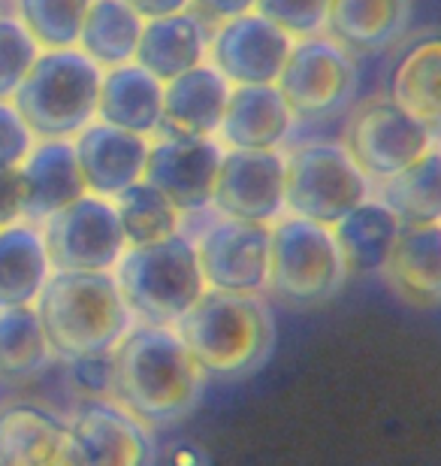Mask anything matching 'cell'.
Returning <instances> with one entry per match:
<instances>
[{"label":"cell","mask_w":441,"mask_h":466,"mask_svg":"<svg viewBox=\"0 0 441 466\" xmlns=\"http://www.w3.org/2000/svg\"><path fill=\"white\" fill-rule=\"evenodd\" d=\"M112 400L148 427H166L191 415L203 400L205 372L175 328L134 324L112 351Z\"/></svg>","instance_id":"cell-1"},{"label":"cell","mask_w":441,"mask_h":466,"mask_svg":"<svg viewBox=\"0 0 441 466\" xmlns=\"http://www.w3.org/2000/svg\"><path fill=\"white\" fill-rule=\"evenodd\" d=\"M36 315L52 354L70 363L112 354L136 324L112 273L52 269L36 300Z\"/></svg>","instance_id":"cell-2"},{"label":"cell","mask_w":441,"mask_h":466,"mask_svg":"<svg viewBox=\"0 0 441 466\" xmlns=\"http://www.w3.org/2000/svg\"><path fill=\"white\" fill-rule=\"evenodd\" d=\"M205 379L236 381L257 372L276 346V319L260 294L205 291L175 324Z\"/></svg>","instance_id":"cell-3"},{"label":"cell","mask_w":441,"mask_h":466,"mask_svg":"<svg viewBox=\"0 0 441 466\" xmlns=\"http://www.w3.org/2000/svg\"><path fill=\"white\" fill-rule=\"evenodd\" d=\"M112 276L134 321L157 328H175L187 309L209 291L196 260V246L187 233L127 248Z\"/></svg>","instance_id":"cell-4"},{"label":"cell","mask_w":441,"mask_h":466,"mask_svg":"<svg viewBox=\"0 0 441 466\" xmlns=\"http://www.w3.org/2000/svg\"><path fill=\"white\" fill-rule=\"evenodd\" d=\"M103 67L79 49H49L27 73L13 104L36 139H73L97 121Z\"/></svg>","instance_id":"cell-5"},{"label":"cell","mask_w":441,"mask_h":466,"mask_svg":"<svg viewBox=\"0 0 441 466\" xmlns=\"http://www.w3.org/2000/svg\"><path fill=\"white\" fill-rule=\"evenodd\" d=\"M348 269L333 230L299 216H281L269 228L266 291L290 309H312L342 291Z\"/></svg>","instance_id":"cell-6"},{"label":"cell","mask_w":441,"mask_h":466,"mask_svg":"<svg viewBox=\"0 0 441 466\" xmlns=\"http://www.w3.org/2000/svg\"><path fill=\"white\" fill-rule=\"evenodd\" d=\"M285 209L317 225L333 228L351 209L372 198L366 176L342 143H306L287 152Z\"/></svg>","instance_id":"cell-7"},{"label":"cell","mask_w":441,"mask_h":466,"mask_svg":"<svg viewBox=\"0 0 441 466\" xmlns=\"http://www.w3.org/2000/svg\"><path fill=\"white\" fill-rule=\"evenodd\" d=\"M342 146L348 148V155L369 176L372 185H378L420 161L436 146V134L424 121L393 104L387 95L366 100L363 106L354 109Z\"/></svg>","instance_id":"cell-8"},{"label":"cell","mask_w":441,"mask_h":466,"mask_svg":"<svg viewBox=\"0 0 441 466\" xmlns=\"http://www.w3.org/2000/svg\"><path fill=\"white\" fill-rule=\"evenodd\" d=\"M52 269L70 273H112L127 251L115 203L85 194L40 225Z\"/></svg>","instance_id":"cell-9"},{"label":"cell","mask_w":441,"mask_h":466,"mask_svg":"<svg viewBox=\"0 0 441 466\" xmlns=\"http://www.w3.org/2000/svg\"><path fill=\"white\" fill-rule=\"evenodd\" d=\"M356 79L354 55L330 34H317L294 43L276 88L294 118H326L354 97Z\"/></svg>","instance_id":"cell-10"},{"label":"cell","mask_w":441,"mask_h":466,"mask_svg":"<svg viewBox=\"0 0 441 466\" xmlns=\"http://www.w3.org/2000/svg\"><path fill=\"white\" fill-rule=\"evenodd\" d=\"M215 212V209H212ZM205 288L227 294H260L269 282V228L224 218L215 212L209 225L194 233Z\"/></svg>","instance_id":"cell-11"},{"label":"cell","mask_w":441,"mask_h":466,"mask_svg":"<svg viewBox=\"0 0 441 466\" xmlns=\"http://www.w3.org/2000/svg\"><path fill=\"white\" fill-rule=\"evenodd\" d=\"M285 182L287 157L281 148H276V152L224 148L221 170L218 179H215L212 209L224 218L272 228L287 212Z\"/></svg>","instance_id":"cell-12"},{"label":"cell","mask_w":441,"mask_h":466,"mask_svg":"<svg viewBox=\"0 0 441 466\" xmlns=\"http://www.w3.org/2000/svg\"><path fill=\"white\" fill-rule=\"evenodd\" d=\"M70 466H155V440L115 400H85L70 418Z\"/></svg>","instance_id":"cell-13"},{"label":"cell","mask_w":441,"mask_h":466,"mask_svg":"<svg viewBox=\"0 0 441 466\" xmlns=\"http://www.w3.org/2000/svg\"><path fill=\"white\" fill-rule=\"evenodd\" d=\"M294 36L260 13H246L215 25L209 61L230 86H276L294 49Z\"/></svg>","instance_id":"cell-14"},{"label":"cell","mask_w":441,"mask_h":466,"mask_svg":"<svg viewBox=\"0 0 441 466\" xmlns=\"http://www.w3.org/2000/svg\"><path fill=\"white\" fill-rule=\"evenodd\" d=\"M224 146L215 137H152L145 176L185 216L212 209Z\"/></svg>","instance_id":"cell-15"},{"label":"cell","mask_w":441,"mask_h":466,"mask_svg":"<svg viewBox=\"0 0 441 466\" xmlns=\"http://www.w3.org/2000/svg\"><path fill=\"white\" fill-rule=\"evenodd\" d=\"M73 146H76V161L88 194L115 200L130 185L143 182L152 139L94 121L73 137Z\"/></svg>","instance_id":"cell-16"},{"label":"cell","mask_w":441,"mask_h":466,"mask_svg":"<svg viewBox=\"0 0 441 466\" xmlns=\"http://www.w3.org/2000/svg\"><path fill=\"white\" fill-rule=\"evenodd\" d=\"M18 173H22V221H31L36 228L88 194L73 139H36Z\"/></svg>","instance_id":"cell-17"},{"label":"cell","mask_w":441,"mask_h":466,"mask_svg":"<svg viewBox=\"0 0 441 466\" xmlns=\"http://www.w3.org/2000/svg\"><path fill=\"white\" fill-rule=\"evenodd\" d=\"M0 461L6 466H70V418L27 400L0 406Z\"/></svg>","instance_id":"cell-18"},{"label":"cell","mask_w":441,"mask_h":466,"mask_svg":"<svg viewBox=\"0 0 441 466\" xmlns=\"http://www.w3.org/2000/svg\"><path fill=\"white\" fill-rule=\"evenodd\" d=\"M230 88L209 61L164 82V118L157 137H218Z\"/></svg>","instance_id":"cell-19"},{"label":"cell","mask_w":441,"mask_h":466,"mask_svg":"<svg viewBox=\"0 0 441 466\" xmlns=\"http://www.w3.org/2000/svg\"><path fill=\"white\" fill-rule=\"evenodd\" d=\"M294 113L276 86H233L218 143L224 148L276 152L294 130Z\"/></svg>","instance_id":"cell-20"},{"label":"cell","mask_w":441,"mask_h":466,"mask_svg":"<svg viewBox=\"0 0 441 466\" xmlns=\"http://www.w3.org/2000/svg\"><path fill=\"white\" fill-rule=\"evenodd\" d=\"M164 118V82L139 64L103 70L97 121L136 137H157Z\"/></svg>","instance_id":"cell-21"},{"label":"cell","mask_w":441,"mask_h":466,"mask_svg":"<svg viewBox=\"0 0 441 466\" xmlns=\"http://www.w3.org/2000/svg\"><path fill=\"white\" fill-rule=\"evenodd\" d=\"M411 0H330L326 34L351 55H378L402 40Z\"/></svg>","instance_id":"cell-22"},{"label":"cell","mask_w":441,"mask_h":466,"mask_svg":"<svg viewBox=\"0 0 441 466\" xmlns=\"http://www.w3.org/2000/svg\"><path fill=\"white\" fill-rule=\"evenodd\" d=\"M384 279L415 309L441 306V225L402 228Z\"/></svg>","instance_id":"cell-23"},{"label":"cell","mask_w":441,"mask_h":466,"mask_svg":"<svg viewBox=\"0 0 441 466\" xmlns=\"http://www.w3.org/2000/svg\"><path fill=\"white\" fill-rule=\"evenodd\" d=\"M209 36L212 27L200 22L191 9L178 15L152 18L143 27L136 64L161 82H170L209 58Z\"/></svg>","instance_id":"cell-24"},{"label":"cell","mask_w":441,"mask_h":466,"mask_svg":"<svg viewBox=\"0 0 441 466\" xmlns=\"http://www.w3.org/2000/svg\"><path fill=\"white\" fill-rule=\"evenodd\" d=\"M330 230L336 237V246L342 251L345 269L354 276H372L384 273L390 251L402 233V225L387 203H381L372 194L369 200L351 209L342 221H336Z\"/></svg>","instance_id":"cell-25"},{"label":"cell","mask_w":441,"mask_h":466,"mask_svg":"<svg viewBox=\"0 0 441 466\" xmlns=\"http://www.w3.org/2000/svg\"><path fill=\"white\" fill-rule=\"evenodd\" d=\"M52 276L43 233L31 221L0 228V309L36 306Z\"/></svg>","instance_id":"cell-26"},{"label":"cell","mask_w":441,"mask_h":466,"mask_svg":"<svg viewBox=\"0 0 441 466\" xmlns=\"http://www.w3.org/2000/svg\"><path fill=\"white\" fill-rule=\"evenodd\" d=\"M372 194L387 203L402 228L441 225V146H433L420 161L378 182Z\"/></svg>","instance_id":"cell-27"},{"label":"cell","mask_w":441,"mask_h":466,"mask_svg":"<svg viewBox=\"0 0 441 466\" xmlns=\"http://www.w3.org/2000/svg\"><path fill=\"white\" fill-rule=\"evenodd\" d=\"M390 100L441 134V36H426L402 55L390 79Z\"/></svg>","instance_id":"cell-28"},{"label":"cell","mask_w":441,"mask_h":466,"mask_svg":"<svg viewBox=\"0 0 441 466\" xmlns=\"http://www.w3.org/2000/svg\"><path fill=\"white\" fill-rule=\"evenodd\" d=\"M145 18L125 0H94L79 34V52L103 70L136 61Z\"/></svg>","instance_id":"cell-29"},{"label":"cell","mask_w":441,"mask_h":466,"mask_svg":"<svg viewBox=\"0 0 441 466\" xmlns=\"http://www.w3.org/2000/svg\"><path fill=\"white\" fill-rule=\"evenodd\" d=\"M55 358L36 306L0 309V381H22Z\"/></svg>","instance_id":"cell-30"},{"label":"cell","mask_w":441,"mask_h":466,"mask_svg":"<svg viewBox=\"0 0 441 466\" xmlns=\"http://www.w3.org/2000/svg\"><path fill=\"white\" fill-rule=\"evenodd\" d=\"M112 203H115L127 248L152 246V242L170 239L175 233H182L185 212L178 209L164 191H157L155 185H148L145 179L130 185V188L125 194H118Z\"/></svg>","instance_id":"cell-31"},{"label":"cell","mask_w":441,"mask_h":466,"mask_svg":"<svg viewBox=\"0 0 441 466\" xmlns=\"http://www.w3.org/2000/svg\"><path fill=\"white\" fill-rule=\"evenodd\" d=\"M91 4L94 0H15V18L43 52L76 49Z\"/></svg>","instance_id":"cell-32"},{"label":"cell","mask_w":441,"mask_h":466,"mask_svg":"<svg viewBox=\"0 0 441 466\" xmlns=\"http://www.w3.org/2000/svg\"><path fill=\"white\" fill-rule=\"evenodd\" d=\"M40 52V43L15 15H0V100L15 97Z\"/></svg>","instance_id":"cell-33"},{"label":"cell","mask_w":441,"mask_h":466,"mask_svg":"<svg viewBox=\"0 0 441 466\" xmlns=\"http://www.w3.org/2000/svg\"><path fill=\"white\" fill-rule=\"evenodd\" d=\"M255 13L269 18L294 40L326 34V18H330V0H257Z\"/></svg>","instance_id":"cell-34"},{"label":"cell","mask_w":441,"mask_h":466,"mask_svg":"<svg viewBox=\"0 0 441 466\" xmlns=\"http://www.w3.org/2000/svg\"><path fill=\"white\" fill-rule=\"evenodd\" d=\"M36 146L34 130L15 109L13 100H0V167H22Z\"/></svg>","instance_id":"cell-35"},{"label":"cell","mask_w":441,"mask_h":466,"mask_svg":"<svg viewBox=\"0 0 441 466\" xmlns=\"http://www.w3.org/2000/svg\"><path fill=\"white\" fill-rule=\"evenodd\" d=\"M73 381H76L91 400L94 397L112 400V385H115V363H112V354L73 360Z\"/></svg>","instance_id":"cell-36"},{"label":"cell","mask_w":441,"mask_h":466,"mask_svg":"<svg viewBox=\"0 0 441 466\" xmlns=\"http://www.w3.org/2000/svg\"><path fill=\"white\" fill-rule=\"evenodd\" d=\"M22 221V173L18 167H0V228Z\"/></svg>","instance_id":"cell-37"},{"label":"cell","mask_w":441,"mask_h":466,"mask_svg":"<svg viewBox=\"0 0 441 466\" xmlns=\"http://www.w3.org/2000/svg\"><path fill=\"white\" fill-rule=\"evenodd\" d=\"M257 0H191V13L209 27L227 22V18L255 13Z\"/></svg>","instance_id":"cell-38"},{"label":"cell","mask_w":441,"mask_h":466,"mask_svg":"<svg viewBox=\"0 0 441 466\" xmlns=\"http://www.w3.org/2000/svg\"><path fill=\"white\" fill-rule=\"evenodd\" d=\"M136 9L145 22L152 18H164V15H178V13H187L191 9V0H125Z\"/></svg>","instance_id":"cell-39"},{"label":"cell","mask_w":441,"mask_h":466,"mask_svg":"<svg viewBox=\"0 0 441 466\" xmlns=\"http://www.w3.org/2000/svg\"><path fill=\"white\" fill-rule=\"evenodd\" d=\"M0 466H6V463H4V461H0Z\"/></svg>","instance_id":"cell-40"}]
</instances>
